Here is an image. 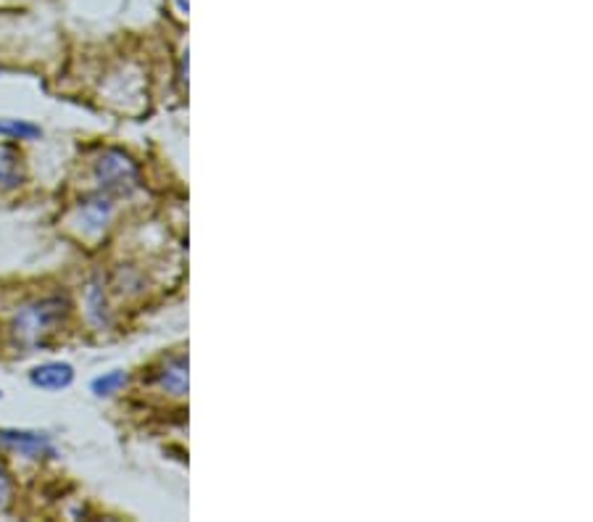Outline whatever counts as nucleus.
<instances>
[{"label":"nucleus","mask_w":593,"mask_h":522,"mask_svg":"<svg viewBox=\"0 0 593 522\" xmlns=\"http://www.w3.org/2000/svg\"><path fill=\"white\" fill-rule=\"evenodd\" d=\"M64 307L66 303L61 298H45V301L30 303L13 320V332H17L19 341L40 343L45 335H51L53 328L61 322V317L66 315Z\"/></svg>","instance_id":"obj_1"},{"label":"nucleus","mask_w":593,"mask_h":522,"mask_svg":"<svg viewBox=\"0 0 593 522\" xmlns=\"http://www.w3.org/2000/svg\"><path fill=\"white\" fill-rule=\"evenodd\" d=\"M98 180L106 190L125 193V190L138 185V169H135L127 156L112 151L98 161Z\"/></svg>","instance_id":"obj_2"},{"label":"nucleus","mask_w":593,"mask_h":522,"mask_svg":"<svg viewBox=\"0 0 593 522\" xmlns=\"http://www.w3.org/2000/svg\"><path fill=\"white\" fill-rule=\"evenodd\" d=\"M0 444L6 449L19 451L22 457L40 459V457H53V446L47 436H40V433H17V430H3L0 433Z\"/></svg>","instance_id":"obj_3"},{"label":"nucleus","mask_w":593,"mask_h":522,"mask_svg":"<svg viewBox=\"0 0 593 522\" xmlns=\"http://www.w3.org/2000/svg\"><path fill=\"white\" fill-rule=\"evenodd\" d=\"M30 380L38 385V388L61 391L74 380V370H72V364H66V362H47L32 370Z\"/></svg>","instance_id":"obj_4"},{"label":"nucleus","mask_w":593,"mask_h":522,"mask_svg":"<svg viewBox=\"0 0 593 522\" xmlns=\"http://www.w3.org/2000/svg\"><path fill=\"white\" fill-rule=\"evenodd\" d=\"M24 180L22 172V156L13 151L11 146H0V188L11 190L19 188Z\"/></svg>","instance_id":"obj_5"},{"label":"nucleus","mask_w":593,"mask_h":522,"mask_svg":"<svg viewBox=\"0 0 593 522\" xmlns=\"http://www.w3.org/2000/svg\"><path fill=\"white\" fill-rule=\"evenodd\" d=\"M161 385L167 391H172L174 396H182V393L188 391V362L186 359H174L172 364H169L167 370H163L161 375Z\"/></svg>","instance_id":"obj_6"},{"label":"nucleus","mask_w":593,"mask_h":522,"mask_svg":"<svg viewBox=\"0 0 593 522\" xmlns=\"http://www.w3.org/2000/svg\"><path fill=\"white\" fill-rule=\"evenodd\" d=\"M0 135H6V138L32 140V138H40V127L30 125V121H24V119H0Z\"/></svg>","instance_id":"obj_7"},{"label":"nucleus","mask_w":593,"mask_h":522,"mask_svg":"<svg viewBox=\"0 0 593 522\" xmlns=\"http://www.w3.org/2000/svg\"><path fill=\"white\" fill-rule=\"evenodd\" d=\"M127 385V372L114 370L106 372L104 377L93 380V391L98 393V396H114V393H119Z\"/></svg>","instance_id":"obj_8"},{"label":"nucleus","mask_w":593,"mask_h":522,"mask_svg":"<svg viewBox=\"0 0 593 522\" xmlns=\"http://www.w3.org/2000/svg\"><path fill=\"white\" fill-rule=\"evenodd\" d=\"M9 499H11V478L9 472L3 470V465H0V507H3Z\"/></svg>","instance_id":"obj_9"},{"label":"nucleus","mask_w":593,"mask_h":522,"mask_svg":"<svg viewBox=\"0 0 593 522\" xmlns=\"http://www.w3.org/2000/svg\"><path fill=\"white\" fill-rule=\"evenodd\" d=\"M177 6H180L182 11H188V0H177Z\"/></svg>","instance_id":"obj_10"}]
</instances>
